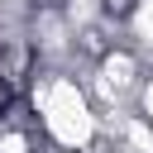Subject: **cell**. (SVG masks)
<instances>
[{
  "label": "cell",
  "instance_id": "1",
  "mask_svg": "<svg viewBox=\"0 0 153 153\" xmlns=\"http://www.w3.org/2000/svg\"><path fill=\"white\" fill-rule=\"evenodd\" d=\"M134 5H139V0H100V14L115 19V24H124V19L134 14Z\"/></svg>",
  "mask_w": 153,
  "mask_h": 153
},
{
  "label": "cell",
  "instance_id": "2",
  "mask_svg": "<svg viewBox=\"0 0 153 153\" xmlns=\"http://www.w3.org/2000/svg\"><path fill=\"white\" fill-rule=\"evenodd\" d=\"M139 115L153 124V76H148V81H143V91H139Z\"/></svg>",
  "mask_w": 153,
  "mask_h": 153
}]
</instances>
